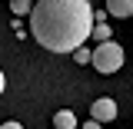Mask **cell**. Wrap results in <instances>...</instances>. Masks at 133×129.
Returning a JSON list of instances; mask_svg holds the SVG:
<instances>
[{
    "label": "cell",
    "mask_w": 133,
    "mask_h": 129,
    "mask_svg": "<svg viewBox=\"0 0 133 129\" xmlns=\"http://www.w3.org/2000/svg\"><path fill=\"white\" fill-rule=\"evenodd\" d=\"M27 17L33 40L50 53H73L93 30L90 0H37Z\"/></svg>",
    "instance_id": "cell-1"
},
{
    "label": "cell",
    "mask_w": 133,
    "mask_h": 129,
    "mask_svg": "<svg viewBox=\"0 0 133 129\" xmlns=\"http://www.w3.org/2000/svg\"><path fill=\"white\" fill-rule=\"evenodd\" d=\"M90 63H93V70H97V73L110 76V73H116V70L123 66V47H120V43H116L113 36H110V40L97 43L93 56H90Z\"/></svg>",
    "instance_id": "cell-2"
},
{
    "label": "cell",
    "mask_w": 133,
    "mask_h": 129,
    "mask_svg": "<svg viewBox=\"0 0 133 129\" xmlns=\"http://www.w3.org/2000/svg\"><path fill=\"white\" fill-rule=\"evenodd\" d=\"M90 116H93L97 123H113L116 119V103L110 96H100L97 103H90Z\"/></svg>",
    "instance_id": "cell-3"
},
{
    "label": "cell",
    "mask_w": 133,
    "mask_h": 129,
    "mask_svg": "<svg viewBox=\"0 0 133 129\" xmlns=\"http://www.w3.org/2000/svg\"><path fill=\"white\" fill-rule=\"evenodd\" d=\"M107 13H113V17H133V0H107Z\"/></svg>",
    "instance_id": "cell-4"
},
{
    "label": "cell",
    "mask_w": 133,
    "mask_h": 129,
    "mask_svg": "<svg viewBox=\"0 0 133 129\" xmlns=\"http://www.w3.org/2000/svg\"><path fill=\"white\" fill-rule=\"evenodd\" d=\"M53 129H77V116H73V109H60V113L53 116Z\"/></svg>",
    "instance_id": "cell-5"
},
{
    "label": "cell",
    "mask_w": 133,
    "mask_h": 129,
    "mask_svg": "<svg viewBox=\"0 0 133 129\" xmlns=\"http://www.w3.org/2000/svg\"><path fill=\"white\" fill-rule=\"evenodd\" d=\"M90 36H93L97 43L110 40V36H113V33H110V23H103V20H93V30H90Z\"/></svg>",
    "instance_id": "cell-6"
},
{
    "label": "cell",
    "mask_w": 133,
    "mask_h": 129,
    "mask_svg": "<svg viewBox=\"0 0 133 129\" xmlns=\"http://www.w3.org/2000/svg\"><path fill=\"white\" fill-rule=\"evenodd\" d=\"M30 7H33V0H10V10H14L17 17H27Z\"/></svg>",
    "instance_id": "cell-7"
},
{
    "label": "cell",
    "mask_w": 133,
    "mask_h": 129,
    "mask_svg": "<svg viewBox=\"0 0 133 129\" xmlns=\"http://www.w3.org/2000/svg\"><path fill=\"white\" fill-rule=\"evenodd\" d=\"M90 56H93V53H90V50H83V47H77V50H73V60H77L80 66H87V63H90Z\"/></svg>",
    "instance_id": "cell-8"
},
{
    "label": "cell",
    "mask_w": 133,
    "mask_h": 129,
    "mask_svg": "<svg viewBox=\"0 0 133 129\" xmlns=\"http://www.w3.org/2000/svg\"><path fill=\"white\" fill-rule=\"evenodd\" d=\"M100 126H103V123H97V119L90 116V123H87V126H80V129H100Z\"/></svg>",
    "instance_id": "cell-9"
},
{
    "label": "cell",
    "mask_w": 133,
    "mask_h": 129,
    "mask_svg": "<svg viewBox=\"0 0 133 129\" xmlns=\"http://www.w3.org/2000/svg\"><path fill=\"white\" fill-rule=\"evenodd\" d=\"M0 129H23V126H20L17 119H10V123H3V126H0Z\"/></svg>",
    "instance_id": "cell-10"
},
{
    "label": "cell",
    "mask_w": 133,
    "mask_h": 129,
    "mask_svg": "<svg viewBox=\"0 0 133 129\" xmlns=\"http://www.w3.org/2000/svg\"><path fill=\"white\" fill-rule=\"evenodd\" d=\"M3 89H7V80H3V73H0V93H3Z\"/></svg>",
    "instance_id": "cell-11"
}]
</instances>
